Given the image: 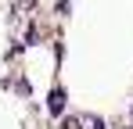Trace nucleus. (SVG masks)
Masks as SVG:
<instances>
[{"mask_svg": "<svg viewBox=\"0 0 133 129\" xmlns=\"http://www.w3.org/2000/svg\"><path fill=\"white\" fill-rule=\"evenodd\" d=\"M47 111H50V115H65V90H61V86L50 90V97H47Z\"/></svg>", "mask_w": 133, "mask_h": 129, "instance_id": "nucleus-1", "label": "nucleus"}, {"mask_svg": "<svg viewBox=\"0 0 133 129\" xmlns=\"http://www.w3.org/2000/svg\"><path fill=\"white\" fill-rule=\"evenodd\" d=\"M58 129H83V118L79 115H61V126Z\"/></svg>", "mask_w": 133, "mask_h": 129, "instance_id": "nucleus-2", "label": "nucleus"}, {"mask_svg": "<svg viewBox=\"0 0 133 129\" xmlns=\"http://www.w3.org/2000/svg\"><path fill=\"white\" fill-rule=\"evenodd\" d=\"M90 129H108V122H104L101 115H90Z\"/></svg>", "mask_w": 133, "mask_h": 129, "instance_id": "nucleus-3", "label": "nucleus"}, {"mask_svg": "<svg viewBox=\"0 0 133 129\" xmlns=\"http://www.w3.org/2000/svg\"><path fill=\"white\" fill-rule=\"evenodd\" d=\"M130 115H133V108H130Z\"/></svg>", "mask_w": 133, "mask_h": 129, "instance_id": "nucleus-4", "label": "nucleus"}]
</instances>
